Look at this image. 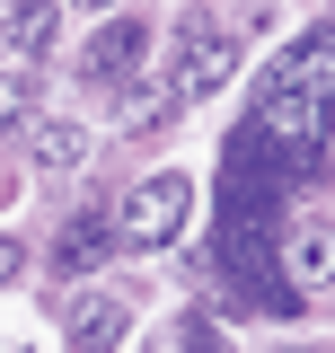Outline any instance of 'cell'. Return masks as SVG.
I'll return each mask as SVG.
<instances>
[{
    "label": "cell",
    "instance_id": "cell-1",
    "mask_svg": "<svg viewBox=\"0 0 335 353\" xmlns=\"http://www.w3.org/2000/svg\"><path fill=\"white\" fill-rule=\"evenodd\" d=\"M194 221V176L159 168V176H132L124 203H115V239L124 248H176V230Z\"/></svg>",
    "mask_w": 335,
    "mask_h": 353
},
{
    "label": "cell",
    "instance_id": "cell-2",
    "mask_svg": "<svg viewBox=\"0 0 335 353\" xmlns=\"http://www.w3.org/2000/svg\"><path fill=\"white\" fill-rule=\"evenodd\" d=\"M230 71H238V44L221 36V18H194V27H176V53H168V97L185 106V97H221L230 88Z\"/></svg>",
    "mask_w": 335,
    "mask_h": 353
},
{
    "label": "cell",
    "instance_id": "cell-3",
    "mask_svg": "<svg viewBox=\"0 0 335 353\" xmlns=\"http://www.w3.org/2000/svg\"><path fill=\"white\" fill-rule=\"evenodd\" d=\"M274 283H283L292 301L335 283V221H327V212H300V221L274 230Z\"/></svg>",
    "mask_w": 335,
    "mask_h": 353
},
{
    "label": "cell",
    "instance_id": "cell-4",
    "mask_svg": "<svg viewBox=\"0 0 335 353\" xmlns=\"http://www.w3.org/2000/svg\"><path fill=\"white\" fill-rule=\"evenodd\" d=\"M62 44V0H0V62H36Z\"/></svg>",
    "mask_w": 335,
    "mask_h": 353
},
{
    "label": "cell",
    "instance_id": "cell-5",
    "mask_svg": "<svg viewBox=\"0 0 335 353\" xmlns=\"http://www.w3.org/2000/svg\"><path fill=\"white\" fill-rule=\"evenodd\" d=\"M62 327H71V345H80V353H115V345H124V327H132V309L115 301V292H71Z\"/></svg>",
    "mask_w": 335,
    "mask_h": 353
},
{
    "label": "cell",
    "instance_id": "cell-6",
    "mask_svg": "<svg viewBox=\"0 0 335 353\" xmlns=\"http://www.w3.org/2000/svg\"><path fill=\"white\" fill-rule=\"evenodd\" d=\"M274 80H292L300 97H318V106H335V27H309V36L274 62Z\"/></svg>",
    "mask_w": 335,
    "mask_h": 353
},
{
    "label": "cell",
    "instance_id": "cell-7",
    "mask_svg": "<svg viewBox=\"0 0 335 353\" xmlns=\"http://www.w3.org/2000/svg\"><path fill=\"white\" fill-rule=\"evenodd\" d=\"M27 141H36L44 168H80L88 150H97V132H88L80 115H36V124H27Z\"/></svg>",
    "mask_w": 335,
    "mask_h": 353
},
{
    "label": "cell",
    "instance_id": "cell-8",
    "mask_svg": "<svg viewBox=\"0 0 335 353\" xmlns=\"http://www.w3.org/2000/svg\"><path fill=\"white\" fill-rule=\"evenodd\" d=\"M97 256H106V221H97V212H71V221H62V239H53V265L80 283Z\"/></svg>",
    "mask_w": 335,
    "mask_h": 353
},
{
    "label": "cell",
    "instance_id": "cell-9",
    "mask_svg": "<svg viewBox=\"0 0 335 353\" xmlns=\"http://www.w3.org/2000/svg\"><path fill=\"white\" fill-rule=\"evenodd\" d=\"M141 53H150V36H141V27H106V36L88 44V71H97V80H124Z\"/></svg>",
    "mask_w": 335,
    "mask_h": 353
},
{
    "label": "cell",
    "instance_id": "cell-10",
    "mask_svg": "<svg viewBox=\"0 0 335 353\" xmlns=\"http://www.w3.org/2000/svg\"><path fill=\"white\" fill-rule=\"evenodd\" d=\"M36 124V62H0V132Z\"/></svg>",
    "mask_w": 335,
    "mask_h": 353
},
{
    "label": "cell",
    "instance_id": "cell-11",
    "mask_svg": "<svg viewBox=\"0 0 335 353\" xmlns=\"http://www.w3.org/2000/svg\"><path fill=\"white\" fill-rule=\"evenodd\" d=\"M168 115H176L168 80H132V88H124V115H115V124H124V132H150V124H168Z\"/></svg>",
    "mask_w": 335,
    "mask_h": 353
},
{
    "label": "cell",
    "instance_id": "cell-12",
    "mask_svg": "<svg viewBox=\"0 0 335 353\" xmlns=\"http://www.w3.org/2000/svg\"><path fill=\"white\" fill-rule=\"evenodd\" d=\"M141 353H230V345L212 336L203 318H159V327H150V345H141Z\"/></svg>",
    "mask_w": 335,
    "mask_h": 353
},
{
    "label": "cell",
    "instance_id": "cell-13",
    "mask_svg": "<svg viewBox=\"0 0 335 353\" xmlns=\"http://www.w3.org/2000/svg\"><path fill=\"white\" fill-rule=\"evenodd\" d=\"M18 265H27V248H18V239H0V292L18 283Z\"/></svg>",
    "mask_w": 335,
    "mask_h": 353
},
{
    "label": "cell",
    "instance_id": "cell-14",
    "mask_svg": "<svg viewBox=\"0 0 335 353\" xmlns=\"http://www.w3.org/2000/svg\"><path fill=\"white\" fill-rule=\"evenodd\" d=\"M327 150H335V106H327Z\"/></svg>",
    "mask_w": 335,
    "mask_h": 353
},
{
    "label": "cell",
    "instance_id": "cell-15",
    "mask_svg": "<svg viewBox=\"0 0 335 353\" xmlns=\"http://www.w3.org/2000/svg\"><path fill=\"white\" fill-rule=\"evenodd\" d=\"M80 9H106V0H80Z\"/></svg>",
    "mask_w": 335,
    "mask_h": 353
}]
</instances>
